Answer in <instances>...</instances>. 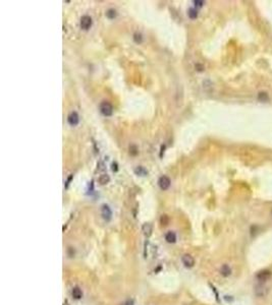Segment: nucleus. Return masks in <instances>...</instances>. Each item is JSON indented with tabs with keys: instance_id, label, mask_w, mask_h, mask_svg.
<instances>
[{
	"instance_id": "nucleus-1",
	"label": "nucleus",
	"mask_w": 272,
	"mask_h": 305,
	"mask_svg": "<svg viewBox=\"0 0 272 305\" xmlns=\"http://www.w3.org/2000/svg\"><path fill=\"white\" fill-rule=\"evenodd\" d=\"M100 112L104 116H111L113 113V107L109 102H102L100 104Z\"/></svg>"
},
{
	"instance_id": "nucleus-2",
	"label": "nucleus",
	"mask_w": 272,
	"mask_h": 305,
	"mask_svg": "<svg viewBox=\"0 0 272 305\" xmlns=\"http://www.w3.org/2000/svg\"><path fill=\"white\" fill-rule=\"evenodd\" d=\"M80 24H81V28H82L84 31L89 30V28H91V26H92V18H91V16H89V15L82 16Z\"/></svg>"
},
{
	"instance_id": "nucleus-3",
	"label": "nucleus",
	"mask_w": 272,
	"mask_h": 305,
	"mask_svg": "<svg viewBox=\"0 0 272 305\" xmlns=\"http://www.w3.org/2000/svg\"><path fill=\"white\" fill-rule=\"evenodd\" d=\"M254 292H255V295L259 298H263L265 297L266 295L268 294V288L264 287L263 285H257L254 289Z\"/></svg>"
},
{
	"instance_id": "nucleus-4",
	"label": "nucleus",
	"mask_w": 272,
	"mask_h": 305,
	"mask_svg": "<svg viewBox=\"0 0 272 305\" xmlns=\"http://www.w3.org/2000/svg\"><path fill=\"white\" fill-rule=\"evenodd\" d=\"M182 261L186 268H193L195 265V258L191 254H184L182 257Z\"/></svg>"
},
{
	"instance_id": "nucleus-5",
	"label": "nucleus",
	"mask_w": 272,
	"mask_h": 305,
	"mask_svg": "<svg viewBox=\"0 0 272 305\" xmlns=\"http://www.w3.org/2000/svg\"><path fill=\"white\" fill-rule=\"evenodd\" d=\"M101 215H102V218L105 220V221H110L111 217H112V211H111L110 207H108L107 204H103L102 207H101Z\"/></svg>"
},
{
	"instance_id": "nucleus-6",
	"label": "nucleus",
	"mask_w": 272,
	"mask_h": 305,
	"mask_svg": "<svg viewBox=\"0 0 272 305\" xmlns=\"http://www.w3.org/2000/svg\"><path fill=\"white\" fill-rule=\"evenodd\" d=\"M170 183H171V181H170V179L167 176L160 177L159 180H158V185H159L160 189H162V190H166V189L169 188Z\"/></svg>"
},
{
	"instance_id": "nucleus-7",
	"label": "nucleus",
	"mask_w": 272,
	"mask_h": 305,
	"mask_svg": "<svg viewBox=\"0 0 272 305\" xmlns=\"http://www.w3.org/2000/svg\"><path fill=\"white\" fill-rule=\"evenodd\" d=\"M271 276H272V272H270V270H261V272H258L256 278H257V280L260 281V282H266L267 280H269Z\"/></svg>"
},
{
	"instance_id": "nucleus-8",
	"label": "nucleus",
	"mask_w": 272,
	"mask_h": 305,
	"mask_svg": "<svg viewBox=\"0 0 272 305\" xmlns=\"http://www.w3.org/2000/svg\"><path fill=\"white\" fill-rule=\"evenodd\" d=\"M67 121L70 125L72 126H76L79 124V121H80V118H79V115L77 112H72V113L68 115L67 117Z\"/></svg>"
},
{
	"instance_id": "nucleus-9",
	"label": "nucleus",
	"mask_w": 272,
	"mask_h": 305,
	"mask_svg": "<svg viewBox=\"0 0 272 305\" xmlns=\"http://www.w3.org/2000/svg\"><path fill=\"white\" fill-rule=\"evenodd\" d=\"M220 274L222 277H224V278H227V277H229L231 274V272H232V270H231V268L228 265V264H222L220 268Z\"/></svg>"
},
{
	"instance_id": "nucleus-10",
	"label": "nucleus",
	"mask_w": 272,
	"mask_h": 305,
	"mask_svg": "<svg viewBox=\"0 0 272 305\" xmlns=\"http://www.w3.org/2000/svg\"><path fill=\"white\" fill-rule=\"evenodd\" d=\"M152 231H153V226H152V224H150V223H145L143 225V227H142V232H143V234L146 236V237L151 236Z\"/></svg>"
},
{
	"instance_id": "nucleus-11",
	"label": "nucleus",
	"mask_w": 272,
	"mask_h": 305,
	"mask_svg": "<svg viewBox=\"0 0 272 305\" xmlns=\"http://www.w3.org/2000/svg\"><path fill=\"white\" fill-rule=\"evenodd\" d=\"M164 238H165L166 242H168V243H175L176 242V234L172 231H168L165 234Z\"/></svg>"
},
{
	"instance_id": "nucleus-12",
	"label": "nucleus",
	"mask_w": 272,
	"mask_h": 305,
	"mask_svg": "<svg viewBox=\"0 0 272 305\" xmlns=\"http://www.w3.org/2000/svg\"><path fill=\"white\" fill-rule=\"evenodd\" d=\"M72 296L74 297V299L79 300V299H81L83 297V291L81 290L79 287H74L72 290Z\"/></svg>"
},
{
	"instance_id": "nucleus-13",
	"label": "nucleus",
	"mask_w": 272,
	"mask_h": 305,
	"mask_svg": "<svg viewBox=\"0 0 272 305\" xmlns=\"http://www.w3.org/2000/svg\"><path fill=\"white\" fill-rule=\"evenodd\" d=\"M135 173H136V175H139V176H146V175L148 174V171L146 170L144 167L139 166L135 169Z\"/></svg>"
},
{
	"instance_id": "nucleus-14",
	"label": "nucleus",
	"mask_w": 272,
	"mask_h": 305,
	"mask_svg": "<svg viewBox=\"0 0 272 305\" xmlns=\"http://www.w3.org/2000/svg\"><path fill=\"white\" fill-rule=\"evenodd\" d=\"M109 181H110V178H109V176L107 174H103L99 177V183H100L101 185L107 184Z\"/></svg>"
},
{
	"instance_id": "nucleus-15",
	"label": "nucleus",
	"mask_w": 272,
	"mask_h": 305,
	"mask_svg": "<svg viewBox=\"0 0 272 305\" xmlns=\"http://www.w3.org/2000/svg\"><path fill=\"white\" fill-rule=\"evenodd\" d=\"M116 14H117L116 10L113 9V8L108 9V10H107V12H106V16L109 18V19H113V18H115V17H116Z\"/></svg>"
},
{
	"instance_id": "nucleus-16",
	"label": "nucleus",
	"mask_w": 272,
	"mask_h": 305,
	"mask_svg": "<svg viewBox=\"0 0 272 305\" xmlns=\"http://www.w3.org/2000/svg\"><path fill=\"white\" fill-rule=\"evenodd\" d=\"M258 99L262 102H266L269 100V96H268V94L266 93V92H261V93H259V95H258Z\"/></svg>"
},
{
	"instance_id": "nucleus-17",
	"label": "nucleus",
	"mask_w": 272,
	"mask_h": 305,
	"mask_svg": "<svg viewBox=\"0 0 272 305\" xmlns=\"http://www.w3.org/2000/svg\"><path fill=\"white\" fill-rule=\"evenodd\" d=\"M188 14L189 16H190V18H192V19H195V18L198 17V11H197L195 8H190Z\"/></svg>"
},
{
	"instance_id": "nucleus-18",
	"label": "nucleus",
	"mask_w": 272,
	"mask_h": 305,
	"mask_svg": "<svg viewBox=\"0 0 272 305\" xmlns=\"http://www.w3.org/2000/svg\"><path fill=\"white\" fill-rule=\"evenodd\" d=\"M134 40H135L136 43H142V41H143V37H142L141 34H139V33H136L135 35H134Z\"/></svg>"
},
{
	"instance_id": "nucleus-19",
	"label": "nucleus",
	"mask_w": 272,
	"mask_h": 305,
	"mask_svg": "<svg viewBox=\"0 0 272 305\" xmlns=\"http://www.w3.org/2000/svg\"><path fill=\"white\" fill-rule=\"evenodd\" d=\"M129 152H131V155H133V156H136V155L138 154V148L136 146H131V148H129Z\"/></svg>"
},
{
	"instance_id": "nucleus-20",
	"label": "nucleus",
	"mask_w": 272,
	"mask_h": 305,
	"mask_svg": "<svg viewBox=\"0 0 272 305\" xmlns=\"http://www.w3.org/2000/svg\"><path fill=\"white\" fill-rule=\"evenodd\" d=\"M168 221H169V220H168V217H167V216L164 215V216H162V217H161V223H162V225H167V224H168Z\"/></svg>"
},
{
	"instance_id": "nucleus-21",
	"label": "nucleus",
	"mask_w": 272,
	"mask_h": 305,
	"mask_svg": "<svg viewBox=\"0 0 272 305\" xmlns=\"http://www.w3.org/2000/svg\"><path fill=\"white\" fill-rule=\"evenodd\" d=\"M194 3H195V5L198 6V7H202V6L205 4V2H204V1H201V0H195Z\"/></svg>"
},
{
	"instance_id": "nucleus-22",
	"label": "nucleus",
	"mask_w": 272,
	"mask_h": 305,
	"mask_svg": "<svg viewBox=\"0 0 272 305\" xmlns=\"http://www.w3.org/2000/svg\"><path fill=\"white\" fill-rule=\"evenodd\" d=\"M117 170H118V168H117V164L116 163H112V171L113 172H117Z\"/></svg>"
},
{
	"instance_id": "nucleus-23",
	"label": "nucleus",
	"mask_w": 272,
	"mask_h": 305,
	"mask_svg": "<svg viewBox=\"0 0 272 305\" xmlns=\"http://www.w3.org/2000/svg\"><path fill=\"white\" fill-rule=\"evenodd\" d=\"M196 67H197V68H199V69H198L199 71H202L203 69H204V67H203L202 65H200V64H197V65H196Z\"/></svg>"
},
{
	"instance_id": "nucleus-24",
	"label": "nucleus",
	"mask_w": 272,
	"mask_h": 305,
	"mask_svg": "<svg viewBox=\"0 0 272 305\" xmlns=\"http://www.w3.org/2000/svg\"><path fill=\"white\" fill-rule=\"evenodd\" d=\"M271 215H272V209H271Z\"/></svg>"
}]
</instances>
